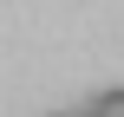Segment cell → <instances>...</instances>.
<instances>
[{
  "label": "cell",
  "mask_w": 124,
  "mask_h": 117,
  "mask_svg": "<svg viewBox=\"0 0 124 117\" xmlns=\"http://www.w3.org/2000/svg\"><path fill=\"white\" fill-rule=\"evenodd\" d=\"M92 117H124V85H111V91H98L92 104H85Z\"/></svg>",
  "instance_id": "6da1fadb"
},
{
  "label": "cell",
  "mask_w": 124,
  "mask_h": 117,
  "mask_svg": "<svg viewBox=\"0 0 124 117\" xmlns=\"http://www.w3.org/2000/svg\"><path fill=\"white\" fill-rule=\"evenodd\" d=\"M52 117H92V111H52Z\"/></svg>",
  "instance_id": "7a4b0ae2"
}]
</instances>
